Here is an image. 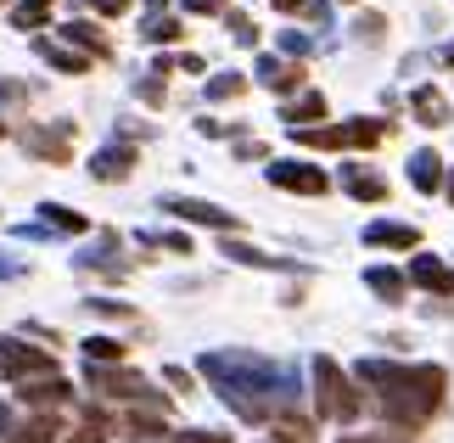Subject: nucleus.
<instances>
[{"label":"nucleus","mask_w":454,"mask_h":443,"mask_svg":"<svg viewBox=\"0 0 454 443\" xmlns=\"http://www.w3.org/2000/svg\"><path fill=\"white\" fill-rule=\"evenodd\" d=\"M359 382L376 387V404L393 427H427L432 415L443 410V393H449V376L438 365H387V360H364L359 365Z\"/></svg>","instance_id":"nucleus-1"},{"label":"nucleus","mask_w":454,"mask_h":443,"mask_svg":"<svg viewBox=\"0 0 454 443\" xmlns=\"http://www.w3.org/2000/svg\"><path fill=\"white\" fill-rule=\"evenodd\" d=\"M202 376L219 387V399L231 404L236 415L247 421H270L275 415V399L292 393V376L275 360H264V353H202Z\"/></svg>","instance_id":"nucleus-2"},{"label":"nucleus","mask_w":454,"mask_h":443,"mask_svg":"<svg viewBox=\"0 0 454 443\" xmlns=\"http://www.w3.org/2000/svg\"><path fill=\"white\" fill-rule=\"evenodd\" d=\"M314 410H320L325 421H354L364 410V399L354 393V382L342 376V365L337 360H314Z\"/></svg>","instance_id":"nucleus-3"},{"label":"nucleus","mask_w":454,"mask_h":443,"mask_svg":"<svg viewBox=\"0 0 454 443\" xmlns=\"http://www.w3.org/2000/svg\"><path fill=\"white\" fill-rule=\"evenodd\" d=\"M0 376H12V382L57 376V360H51V348H28L23 336H0Z\"/></svg>","instance_id":"nucleus-4"},{"label":"nucleus","mask_w":454,"mask_h":443,"mask_svg":"<svg viewBox=\"0 0 454 443\" xmlns=\"http://www.w3.org/2000/svg\"><path fill=\"white\" fill-rule=\"evenodd\" d=\"M23 152L28 157H45V163H67L74 157V123H28L23 130Z\"/></svg>","instance_id":"nucleus-5"},{"label":"nucleus","mask_w":454,"mask_h":443,"mask_svg":"<svg viewBox=\"0 0 454 443\" xmlns=\"http://www.w3.org/2000/svg\"><path fill=\"white\" fill-rule=\"evenodd\" d=\"M270 186H281V191H298V197H325V191H331L325 169L298 163V157H281V163H270Z\"/></svg>","instance_id":"nucleus-6"},{"label":"nucleus","mask_w":454,"mask_h":443,"mask_svg":"<svg viewBox=\"0 0 454 443\" xmlns=\"http://www.w3.org/2000/svg\"><path fill=\"white\" fill-rule=\"evenodd\" d=\"M157 208H163V214H174V219H185V225H214V230H224V236H231V230H241L236 214H224L219 202H202V197H163Z\"/></svg>","instance_id":"nucleus-7"},{"label":"nucleus","mask_w":454,"mask_h":443,"mask_svg":"<svg viewBox=\"0 0 454 443\" xmlns=\"http://www.w3.org/2000/svg\"><path fill=\"white\" fill-rule=\"evenodd\" d=\"M17 399L34 404V410H57V404L74 399V387H67L62 376H34V382H17Z\"/></svg>","instance_id":"nucleus-8"},{"label":"nucleus","mask_w":454,"mask_h":443,"mask_svg":"<svg viewBox=\"0 0 454 443\" xmlns=\"http://www.w3.org/2000/svg\"><path fill=\"white\" fill-rule=\"evenodd\" d=\"M410 281H415V287H427V292H438V297H454V270H449L443 258H432V253L410 258Z\"/></svg>","instance_id":"nucleus-9"},{"label":"nucleus","mask_w":454,"mask_h":443,"mask_svg":"<svg viewBox=\"0 0 454 443\" xmlns=\"http://www.w3.org/2000/svg\"><path fill=\"white\" fill-rule=\"evenodd\" d=\"M129 169H135V146H129V140H118V146H101L96 157H90V174H96V180H129Z\"/></svg>","instance_id":"nucleus-10"},{"label":"nucleus","mask_w":454,"mask_h":443,"mask_svg":"<svg viewBox=\"0 0 454 443\" xmlns=\"http://www.w3.org/2000/svg\"><path fill=\"white\" fill-rule=\"evenodd\" d=\"M62 40H67V45H74V51H84V57H90V62H96V57H113V45H107V34H101L96 23H84V17H74V23H67V28H62Z\"/></svg>","instance_id":"nucleus-11"},{"label":"nucleus","mask_w":454,"mask_h":443,"mask_svg":"<svg viewBox=\"0 0 454 443\" xmlns=\"http://www.w3.org/2000/svg\"><path fill=\"white\" fill-rule=\"evenodd\" d=\"M141 40H146V45H174V40H180V17H168V12H163V0H146Z\"/></svg>","instance_id":"nucleus-12"},{"label":"nucleus","mask_w":454,"mask_h":443,"mask_svg":"<svg viewBox=\"0 0 454 443\" xmlns=\"http://www.w3.org/2000/svg\"><path fill=\"white\" fill-rule=\"evenodd\" d=\"M34 51H40V57L57 67V74H84V67H90V57H84V51L57 45V40H45V34H34Z\"/></svg>","instance_id":"nucleus-13"},{"label":"nucleus","mask_w":454,"mask_h":443,"mask_svg":"<svg viewBox=\"0 0 454 443\" xmlns=\"http://www.w3.org/2000/svg\"><path fill=\"white\" fill-rule=\"evenodd\" d=\"M364 241H371V247H398V253H410V247L421 241V230H415V225H387V219H376V225H364Z\"/></svg>","instance_id":"nucleus-14"},{"label":"nucleus","mask_w":454,"mask_h":443,"mask_svg":"<svg viewBox=\"0 0 454 443\" xmlns=\"http://www.w3.org/2000/svg\"><path fill=\"white\" fill-rule=\"evenodd\" d=\"M342 186H348V197H359V202H381V197H387V180L371 174V169H359V163L342 169Z\"/></svg>","instance_id":"nucleus-15"},{"label":"nucleus","mask_w":454,"mask_h":443,"mask_svg":"<svg viewBox=\"0 0 454 443\" xmlns=\"http://www.w3.org/2000/svg\"><path fill=\"white\" fill-rule=\"evenodd\" d=\"M258 84H270L275 96H286V91H298V84H303V67L275 62V57H258Z\"/></svg>","instance_id":"nucleus-16"},{"label":"nucleus","mask_w":454,"mask_h":443,"mask_svg":"<svg viewBox=\"0 0 454 443\" xmlns=\"http://www.w3.org/2000/svg\"><path fill=\"white\" fill-rule=\"evenodd\" d=\"M410 186L415 191H438L443 186V157L432 152V146H421V152L410 157Z\"/></svg>","instance_id":"nucleus-17"},{"label":"nucleus","mask_w":454,"mask_h":443,"mask_svg":"<svg viewBox=\"0 0 454 443\" xmlns=\"http://www.w3.org/2000/svg\"><path fill=\"white\" fill-rule=\"evenodd\" d=\"M410 107H415V118H421L427 130H443V123L454 118V113H449V101H443L438 91H432V84H421V91L410 96Z\"/></svg>","instance_id":"nucleus-18"},{"label":"nucleus","mask_w":454,"mask_h":443,"mask_svg":"<svg viewBox=\"0 0 454 443\" xmlns=\"http://www.w3.org/2000/svg\"><path fill=\"white\" fill-rule=\"evenodd\" d=\"M107 438H113V421L101 415V410H84L74 427L62 432V443H107Z\"/></svg>","instance_id":"nucleus-19"},{"label":"nucleus","mask_w":454,"mask_h":443,"mask_svg":"<svg viewBox=\"0 0 454 443\" xmlns=\"http://www.w3.org/2000/svg\"><path fill=\"white\" fill-rule=\"evenodd\" d=\"M320 118H325V96L309 91V96H298V101L286 107V130H314Z\"/></svg>","instance_id":"nucleus-20"},{"label":"nucleus","mask_w":454,"mask_h":443,"mask_svg":"<svg viewBox=\"0 0 454 443\" xmlns=\"http://www.w3.org/2000/svg\"><path fill=\"white\" fill-rule=\"evenodd\" d=\"M62 427H57V415H28V421H17V432L12 443H57Z\"/></svg>","instance_id":"nucleus-21"},{"label":"nucleus","mask_w":454,"mask_h":443,"mask_svg":"<svg viewBox=\"0 0 454 443\" xmlns=\"http://www.w3.org/2000/svg\"><path fill=\"white\" fill-rule=\"evenodd\" d=\"M364 287H371L376 297H387V304H404V275L398 270H381L376 264V270H364Z\"/></svg>","instance_id":"nucleus-22"},{"label":"nucleus","mask_w":454,"mask_h":443,"mask_svg":"<svg viewBox=\"0 0 454 443\" xmlns=\"http://www.w3.org/2000/svg\"><path fill=\"white\" fill-rule=\"evenodd\" d=\"M40 214H45V230H74V236L90 230V219L74 214V208H62V202H40Z\"/></svg>","instance_id":"nucleus-23"},{"label":"nucleus","mask_w":454,"mask_h":443,"mask_svg":"<svg viewBox=\"0 0 454 443\" xmlns=\"http://www.w3.org/2000/svg\"><path fill=\"white\" fill-rule=\"evenodd\" d=\"M84 360L90 365H124V343L118 336H84Z\"/></svg>","instance_id":"nucleus-24"},{"label":"nucleus","mask_w":454,"mask_h":443,"mask_svg":"<svg viewBox=\"0 0 454 443\" xmlns=\"http://www.w3.org/2000/svg\"><path fill=\"white\" fill-rule=\"evenodd\" d=\"M124 432H129V438H141V443H152L157 432H163V410H146V415L135 410V415L124 421Z\"/></svg>","instance_id":"nucleus-25"},{"label":"nucleus","mask_w":454,"mask_h":443,"mask_svg":"<svg viewBox=\"0 0 454 443\" xmlns=\"http://www.w3.org/2000/svg\"><path fill=\"white\" fill-rule=\"evenodd\" d=\"M224 258H236V264H253V270H275V264H281V258L258 253V247H247V241H224Z\"/></svg>","instance_id":"nucleus-26"},{"label":"nucleus","mask_w":454,"mask_h":443,"mask_svg":"<svg viewBox=\"0 0 454 443\" xmlns=\"http://www.w3.org/2000/svg\"><path fill=\"white\" fill-rule=\"evenodd\" d=\"M241 91H247L241 74H214V79H207V101H236Z\"/></svg>","instance_id":"nucleus-27"},{"label":"nucleus","mask_w":454,"mask_h":443,"mask_svg":"<svg viewBox=\"0 0 454 443\" xmlns=\"http://www.w3.org/2000/svg\"><path fill=\"white\" fill-rule=\"evenodd\" d=\"M51 17V0H23V6H12V23L17 28H40Z\"/></svg>","instance_id":"nucleus-28"},{"label":"nucleus","mask_w":454,"mask_h":443,"mask_svg":"<svg viewBox=\"0 0 454 443\" xmlns=\"http://www.w3.org/2000/svg\"><path fill=\"white\" fill-rule=\"evenodd\" d=\"M224 23H231V40L236 45H258V23L247 12H224Z\"/></svg>","instance_id":"nucleus-29"},{"label":"nucleus","mask_w":454,"mask_h":443,"mask_svg":"<svg viewBox=\"0 0 454 443\" xmlns=\"http://www.w3.org/2000/svg\"><path fill=\"white\" fill-rule=\"evenodd\" d=\"M270 6H281L292 17H314V23H325V0H270Z\"/></svg>","instance_id":"nucleus-30"},{"label":"nucleus","mask_w":454,"mask_h":443,"mask_svg":"<svg viewBox=\"0 0 454 443\" xmlns=\"http://www.w3.org/2000/svg\"><path fill=\"white\" fill-rule=\"evenodd\" d=\"M381 28H387V23H381V17H376V12H364V17H359V23H354V34H359V40H364V45H376V40H381Z\"/></svg>","instance_id":"nucleus-31"},{"label":"nucleus","mask_w":454,"mask_h":443,"mask_svg":"<svg viewBox=\"0 0 454 443\" xmlns=\"http://www.w3.org/2000/svg\"><path fill=\"white\" fill-rule=\"evenodd\" d=\"M163 79H168V74H146L141 84H135V91H141V101H152V107H163Z\"/></svg>","instance_id":"nucleus-32"},{"label":"nucleus","mask_w":454,"mask_h":443,"mask_svg":"<svg viewBox=\"0 0 454 443\" xmlns=\"http://www.w3.org/2000/svg\"><path fill=\"white\" fill-rule=\"evenodd\" d=\"M185 12H197V17H219V12H231V0H185Z\"/></svg>","instance_id":"nucleus-33"},{"label":"nucleus","mask_w":454,"mask_h":443,"mask_svg":"<svg viewBox=\"0 0 454 443\" xmlns=\"http://www.w3.org/2000/svg\"><path fill=\"white\" fill-rule=\"evenodd\" d=\"M34 91L28 84H17V79H0V101H28Z\"/></svg>","instance_id":"nucleus-34"},{"label":"nucleus","mask_w":454,"mask_h":443,"mask_svg":"<svg viewBox=\"0 0 454 443\" xmlns=\"http://www.w3.org/2000/svg\"><path fill=\"white\" fill-rule=\"evenodd\" d=\"M163 382H168V387H180V393H191V387H197V382H191V370H180V365H168V370H163Z\"/></svg>","instance_id":"nucleus-35"},{"label":"nucleus","mask_w":454,"mask_h":443,"mask_svg":"<svg viewBox=\"0 0 454 443\" xmlns=\"http://www.w3.org/2000/svg\"><path fill=\"white\" fill-rule=\"evenodd\" d=\"M281 51H286V57H309V40H303V34H281Z\"/></svg>","instance_id":"nucleus-36"},{"label":"nucleus","mask_w":454,"mask_h":443,"mask_svg":"<svg viewBox=\"0 0 454 443\" xmlns=\"http://www.w3.org/2000/svg\"><path fill=\"white\" fill-rule=\"evenodd\" d=\"M90 6H96L101 17H118V12H129V0H90Z\"/></svg>","instance_id":"nucleus-37"},{"label":"nucleus","mask_w":454,"mask_h":443,"mask_svg":"<svg viewBox=\"0 0 454 443\" xmlns=\"http://www.w3.org/2000/svg\"><path fill=\"white\" fill-rule=\"evenodd\" d=\"M23 270H28V264H17V258L0 253V281H12V275H23Z\"/></svg>","instance_id":"nucleus-38"},{"label":"nucleus","mask_w":454,"mask_h":443,"mask_svg":"<svg viewBox=\"0 0 454 443\" xmlns=\"http://www.w3.org/2000/svg\"><path fill=\"white\" fill-rule=\"evenodd\" d=\"M174 443H231V438H219V432H185V438H174Z\"/></svg>","instance_id":"nucleus-39"},{"label":"nucleus","mask_w":454,"mask_h":443,"mask_svg":"<svg viewBox=\"0 0 454 443\" xmlns=\"http://www.w3.org/2000/svg\"><path fill=\"white\" fill-rule=\"evenodd\" d=\"M443 67H454V45H449V51H443Z\"/></svg>","instance_id":"nucleus-40"},{"label":"nucleus","mask_w":454,"mask_h":443,"mask_svg":"<svg viewBox=\"0 0 454 443\" xmlns=\"http://www.w3.org/2000/svg\"><path fill=\"white\" fill-rule=\"evenodd\" d=\"M443 191H449V202H454V174H449V186H443Z\"/></svg>","instance_id":"nucleus-41"},{"label":"nucleus","mask_w":454,"mask_h":443,"mask_svg":"<svg viewBox=\"0 0 454 443\" xmlns=\"http://www.w3.org/2000/svg\"><path fill=\"white\" fill-rule=\"evenodd\" d=\"M0 140H6V118H0Z\"/></svg>","instance_id":"nucleus-42"}]
</instances>
